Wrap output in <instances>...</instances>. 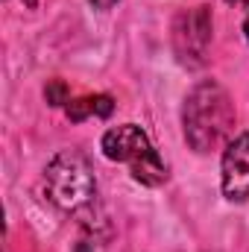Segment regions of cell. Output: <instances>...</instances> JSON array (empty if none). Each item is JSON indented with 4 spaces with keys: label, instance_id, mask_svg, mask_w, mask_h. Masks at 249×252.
I'll return each mask as SVG.
<instances>
[{
    "label": "cell",
    "instance_id": "obj_1",
    "mask_svg": "<svg viewBox=\"0 0 249 252\" xmlns=\"http://www.w3.org/2000/svg\"><path fill=\"white\" fill-rule=\"evenodd\" d=\"M182 126H185V141L193 153H211L235 129V103L229 91L214 82H196L185 97L182 106Z\"/></svg>",
    "mask_w": 249,
    "mask_h": 252
},
{
    "label": "cell",
    "instance_id": "obj_2",
    "mask_svg": "<svg viewBox=\"0 0 249 252\" xmlns=\"http://www.w3.org/2000/svg\"><path fill=\"white\" fill-rule=\"evenodd\" d=\"M44 190L47 199L62 211H82L97 196V179L91 161L79 150H62L44 167Z\"/></svg>",
    "mask_w": 249,
    "mask_h": 252
},
{
    "label": "cell",
    "instance_id": "obj_3",
    "mask_svg": "<svg viewBox=\"0 0 249 252\" xmlns=\"http://www.w3.org/2000/svg\"><path fill=\"white\" fill-rule=\"evenodd\" d=\"M100 147H103V156L109 161L129 164V173L135 182H141L147 188H158L167 182V164L161 161V156L156 153L147 132L138 124H121L109 129L103 135Z\"/></svg>",
    "mask_w": 249,
    "mask_h": 252
},
{
    "label": "cell",
    "instance_id": "obj_4",
    "mask_svg": "<svg viewBox=\"0 0 249 252\" xmlns=\"http://www.w3.org/2000/svg\"><path fill=\"white\" fill-rule=\"evenodd\" d=\"M211 44V12L208 6H196L179 12L176 24H173V50L179 56V62L187 67H199L205 62Z\"/></svg>",
    "mask_w": 249,
    "mask_h": 252
},
{
    "label": "cell",
    "instance_id": "obj_5",
    "mask_svg": "<svg viewBox=\"0 0 249 252\" xmlns=\"http://www.w3.org/2000/svg\"><path fill=\"white\" fill-rule=\"evenodd\" d=\"M220 185L229 202H247L249 199V132L238 135L223 150L220 164Z\"/></svg>",
    "mask_w": 249,
    "mask_h": 252
},
{
    "label": "cell",
    "instance_id": "obj_6",
    "mask_svg": "<svg viewBox=\"0 0 249 252\" xmlns=\"http://www.w3.org/2000/svg\"><path fill=\"white\" fill-rule=\"evenodd\" d=\"M67 118L73 124L85 121V118H109L115 112V100L109 94H88V97H76L64 106Z\"/></svg>",
    "mask_w": 249,
    "mask_h": 252
},
{
    "label": "cell",
    "instance_id": "obj_7",
    "mask_svg": "<svg viewBox=\"0 0 249 252\" xmlns=\"http://www.w3.org/2000/svg\"><path fill=\"white\" fill-rule=\"evenodd\" d=\"M44 97H47V103H50V106H64V103H70V97H67V85H64L62 79L47 82Z\"/></svg>",
    "mask_w": 249,
    "mask_h": 252
},
{
    "label": "cell",
    "instance_id": "obj_8",
    "mask_svg": "<svg viewBox=\"0 0 249 252\" xmlns=\"http://www.w3.org/2000/svg\"><path fill=\"white\" fill-rule=\"evenodd\" d=\"M118 0H91V6H97V9H112Z\"/></svg>",
    "mask_w": 249,
    "mask_h": 252
},
{
    "label": "cell",
    "instance_id": "obj_9",
    "mask_svg": "<svg viewBox=\"0 0 249 252\" xmlns=\"http://www.w3.org/2000/svg\"><path fill=\"white\" fill-rule=\"evenodd\" d=\"M226 3H235V6H244V9H249V0H226Z\"/></svg>",
    "mask_w": 249,
    "mask_h": 252
},
{
    "label": "cell",
    "instance_id": "obj_10",
    "mask_svg": "<svg viewBox=\"0 0 249 252\" xmlns=\"http://www.w3.org/2000/svg\"><path fill=\"white\" fill-rule=\"evenodd\" d=\"M35 3H38V0H24V6H27V9H35Z\"/></svg>",
    "mask_w": 249,
    "mask_h": 252
},
{
    "label": "cell",
    "instance_id": "obj_11",
    "mask_svg": "<svg viewBox=\"0 0 249 252\" xmlns=\"http://www.w3.org/2000/svg\"><path fill=\"white\" fill-rule=\"evenodd\" d=\"M244 35H247V41H249V18L244 21Z\"/></svg>",
    "mask_w": 249,
    "mask_h": 252
}]
</instances>
